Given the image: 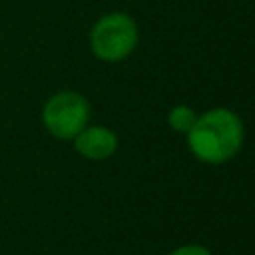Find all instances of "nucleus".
I'll use <instances>...</instances> for the list:
<instances>
[{
    "label": "nucleus",
    "mask_w": 255,
    "mask_h": 255,
    "mask_svg": "<svg viewBox=\"0 0 255 255\" xmlns=\"http://www.w3.org/2000/svg\"><path fill=\"white\" fill-rule=\"evenodd\" d=\"M169 255H211V253L201 245H181V247L173 249Z\"/></svg>",
    "instance_id": "423d86ee"
},
{
    "label": "nucleus",
    "mask_w": 255,
    "mask_h": 255,
    "mask_svg": "<svg viewBox=\"0 0 255 255\" xmlns=\"http://www.w3.org/2000/svg\"><path fill=\"white\" fill-rule=\"evenodd\" d=\"M42 118L52 135L60 139H70L86 128L90 108L84 96L76 92H58L44 106Z\"/></svg>",
    "instance_id": "7ed1b4c3"
},
{
    "label": "nucleus",
    "mask_w": 255,
    "mask_h": 255,
    "mask_svg": "<svg viewBox=\"0 0 255 255\" xmlns=\"http://www.w3.org/2000/svg\"><path fill=\"white\" fill-rule=\"evenodd\" d=\"M74 147L88 159H106L118 149V135L104 126L84 128L74 137Z\"/></svg>",
    "instance_id": "20e7f679"
},
{
    "label": "nucleus",
    "mask_w": 255,
    "mask_h": 255,
    "mask_svg": "<svg viewBox=\"0 0 255 255\" xmlns=\"http://www.w3.org/2000/svg\"><path fill=\"white\" fill-rule=\"evenodd\" d=\"M191 153L203 163L229 161L243 143V124L227 108H213L199 116L187 133Z\"/></svg>",
    "instance_id": "f257e3e1"
},
{
    "label": "nucleus",
    "mask_w": 255,
    "mask_h": 255,
    "mask_svg": "<svg viewBox=\"0 0 255 255\" xmlns=\"http://www.w3.org/2000/svg\"><path fill=\"white\" fill-rule=\"evenodd\" d=\"M197 116L189 106H175L169 110L167 114V124L171 129L179 131V133H189V129L193 128Z\"/></svg>",
    "instance_id": "39448f33"
},
{
    "label": "nucleus",
    "mask_w": 255,
    "mask_h": 255,
    "mask_svg": "<svg viewBox=\"0 0 255 255\" xmlns=\"http://www.w3.org/2000/svg\"><path fill=\"white\" fill-rule=\"evenodd\" d=\"M137 44V26L124 12H112L102 16L92 32V52L104 62H120L128 58Z\"/></svg>",
    "instance_id": "f03ea898"
}]
</instances>
